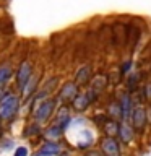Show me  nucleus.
Returning <instances> with one entry per match:
<instances>
[{
    "label": "nucleus",
    "instance_id": "f257e3e1",
    "mask_svg": "<svg viewBox=\"0 0 151 156\" xmlns=\"http://www.w3.org/2000/svg\"><path fill=\"white\" fill-rule=\"evenodd\" d=\"M18 109V98L13 94H7L0 101V115L3 119H10L15 115V112Z\"/></svg>",
    "mask_w": 151,
    "mask_h": 156
},
{
    "label": "nucleus",
    "instance_id": "f03ea898",
    "mask_svg": "<svg viewBox=\"0 0 151 156\" xmlns=\"http://www.w3.org/2000/svg\"><path fill=\"white\" fill-rule=\"evenodd\" d=\"M102 151L107 154V156H119V143L112 138V136H106L104 140H102Z\"/></svg>",
    "mask_w": 151,
    "mask_h": 156
},
{
    "label": "nucleus",
    "instance_id": "7ed1b4c3",
    "mask_svg": "<svg viewBox=\"0 0 151 156\" xmlns=\"http://www.w3.org/2000/svg\"><path fill=\"white\" fill-rule=\"evenodd\" d=\"M132 122H133L135 129H143V125L146 122V111L141 106L135 107V109L132 111Z\"/></svg>",
    "mask_w": 151,
    "mask_h": 156
},
{
    "label": "nucleus",
    "instance_id": "20e7f679",
    "mask_svg": "<svg viewBox=\"0 0 151 156\" xmlns=\"http://www.w3.org/2000/svg\"><path fill=\"white\" fill-rule=\"evenodd\" d=\"M52 111H54V101H44L41 106L37 107V111H36V119L39 122H42V120H46L49 115L52 114Z\"/></svg>",
    "mask_w": 151,
    "mask_h": 156
},
{
    "label": "nucleus",
    "instance_id": "39448f33",
    "mask_svg": "<svg viewBox=\"0 0 151 156\" xmlns=\"http://www.w3.org/2000/svg\"><path fill=\"white\" fill-rule=\"evenodd\" d=\"M29 78H31V65L28 62H24L21 67H19V72H18V85L24 88L28 85Z\"/></svg>",
    "mask_w": 151,
    "mask_h": 156
},
{
    "label": "nucleus",
    "instance_id": "423d86ee",
    "mask_svg": "<svg viewBox=\"0 0 151 156\" xmlns=\"http://www.w3.org/2000/svg\"><path fill=\"white\" fill-rule=\"evenodd\" d=\"M78 94H76V85L75 83H65L62 88V93H60V98L62 101H72L75 99Z\"/></svg>",
    "mask_w": 151,
    "mask_h": 156
},
{
    "label": "nucleus",
    "instance_id": "0eeeda50",
    "mask_svg": "<svg viewBox=\"0 0 151 156\" xmlns=\"http://www.w3.org/2000/svg\"><path fill=\"white\" fill-rule=\"evenodd\" d=\"M120 112H122V119H128V115H130V96L128 94H124V98H122V101H120Z\"/></svg>",
    "mask_w": 151,
    "mask_h": 156
},
{
    "label": "nucleus",
    "instance_id": "6e6552de",
    "mask_svg": "<svg viewBox=\"0 0 151 156\" xmlns=\"http://www.w3.org/2000/svg\"><path fill=\"white\" fill-rule=\"evenodd\" d=\"M91 102V99H90V96H88V93L86 94H78L76 98H75V109H78V111H83V109H86L88 107V104Z\"/></svg>",
    "mask_w": 151,
    "mask_h": 156
},
{
    "label": "nucleus",
    "instance_id": "1a4fd4ad",
    "mask_svg": "<svg viewBox=\"0 0 151 156\" xmlns=\"http://www.w3.org/2000/svg\"><path fill=\"white\" fill-rule=\"evenodd\" d=\"M90 75H91V68L88 67V65H85L80 72L76 73V83H80V85L86 83V81H88V78H90Z\"/></svg>",
    "mask_w": 151,
    "mask_h": 156
},
{
    "label": "nucleus",
    "instance_id": "9d476101",
    "mask_svg": "<svg viewBox=\"0 0 151 156\" xmlns=\"http://www.w3.org/2000/svg\"><path fill=\"white\" fill-rule=\"evenodd\" d=\"M119 133H120V138L124 140V141H130L132 135H133V130H132L127 124H122L119 127Z\"/></svg>",
    "mask_w": 151,
    "mask_h": 156
},
{
    "label": "nucleus",
    "instance_id": "9b49d317",
    "mask_svg": "<svg viewBox=\"0 0 151 156\" xmlns=\"http://www.w3.org/2000/svg\"><path fill=\"white\" fill-rule=\"evenodd\" d=\"M60 151V146H58L57 143H46L41 148V153H44V154H55V153H58Z\"/></svg>",
    "mask_w": 151,
    "mask_h": 156
},
{
    "label": "nucleus",
    "instance_id": "f8f14e48",
    "mask_svg": "<svg viewBox=\"0 0 151 156\" xmlns=\"http://www.w3.org/2000/svg\"><path fill=\"white\" fill-rule=\"evenodd\" d=\"M12 76V68L10 67H0V85H3V83L8 81V78Z\"/></svg>",
    "mask_w": 151,
    "mask_h": 156
},
{
    "label": "nucleus",
    "instance_id": "ddd939ff",
    "mask_svg": "<svg viewBox=\"0 0 151 156\" xmlns=\"http://www.w3.org/2000/svg\"><path fill=\"white\" fill-rule=\"evenodd\" d=\"M119 124H117L115 120H107L106 122V132H107V135H114V133H117V132H119Z\"/></svg>",
    "mask_w": 151,
    "mask_h": 156
},
{
    "label": "nucleus",
    "instance_id": "4468645a",
    "mask_svg": "<svg viewBox=\"0 0 151 156\" xmlns=\"http://www.w3.org/2000/svg\"><path fill=\"white\" fill-rule=\"evenodd\" d=\"M60 135H62V127H58V125H54L47 130V136H52V138H57Z\"/></svg>",
    "mask_w": 151,
    "mask_h": 156
},
{
    "label": "nucleus",
    "instance_id": "2eb2a0df",
    "mask_svg": "<svg viewBox=\"0 0 151 156\" xmlns=\"http://www.w3.org/2000/svg\"><path fill=\"white\" fill-rule=\"evenodd\" d=\"M104 83H106L104 76H97V78H94V91H97L99 88L104 86Z\"/></svg>",
    "mask_w": 151,
    "mask_h": 156
},
{
    "label": "nucleus",
    "instance_id": "dca6fc26",
    "mask_svg": "<svg viewBox=\"0 0 151 156\" xmlns=\"http://www.w3.org/2000/svg\"><path fill=\"white\" fill-rule=\"evenodd\" d=\"M15 156H28V150L24 146H19V148L15 151Z\"/></svg>",
    "mask_w": 151,
    "mask_h": 156
},
{
    "label": "nucleus",
    "instance_id": "f3484780",
    "mask_svg": "<svg viewBox=\"0 0 151 156\" xmlns=\"http://www.w3.org/2000/svg\"><path fill=\"white\" fill-rule=\"evenodd\" d=\"M37 130H39V127L37 125H31L28 129V132H26V135H33V133H37Z\"/></svg>",
    "mask_w": 151,
    "mask_h": 156
},
{
    "label": "nucleus",
    "instance_id": "a211bd4d",
    "mask_svg": "<svg viewBox=\"0 0 151 156\" xmlns=\"http://www.w3.org/2000/svg\"><path fill=\"white\" fill-rule=\"evenodd\" d=\"M128 68H130V62H125V63H124V67H122V73L127 72Z\"/></svg>",
    "mask_w": 151,
    "mask_h": 156
},
{
    "label": "nucleus",
    "instance_id": "6ab92c4d",
    "mask_svg": "<svg viewBox=\"0 0 151 156\" xmlns=\"http://www.w3.org/2000/svg\"><path fill=\"white\" fill-rule=\"evenodd\" d=\"M146 91H148V93H146V98H149V99H151V83L146 86Z\"/></svg>",
    "mask_w": 151,
    "mask_h": 156
}]
</instances>
